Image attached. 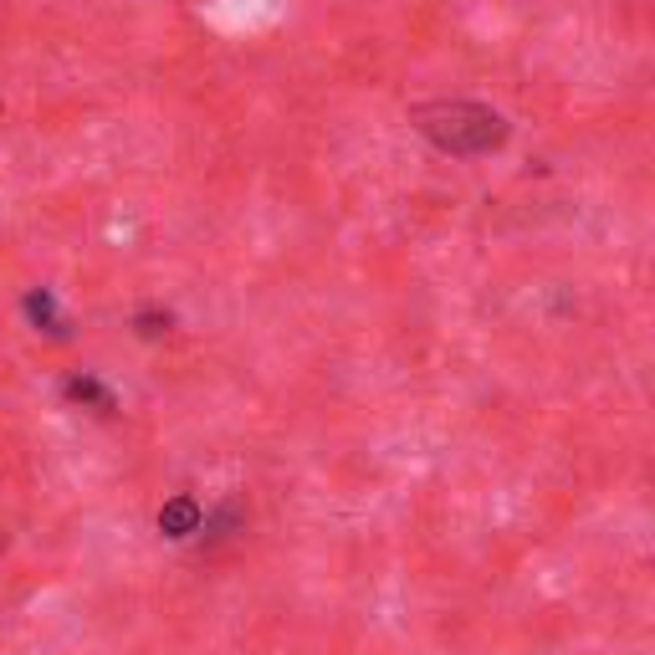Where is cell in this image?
<instances>
[{"mask_svg":"<svg viewBox=\"0 0 655 655\" xmlns=\"http://www.w3.org/2000/svg\"><path fill=\"white\" fill-rule=\"evenodd\" d=\"M68 395H72V400L98 405V410H113V395H108L103 385H93V379H72V385H68Z\"/></svg>","mask_w":655,"mask_h":655,"instance_id":"3957f363","label":"cell"},{"mask_svg":"<svg viewBox=\"0 0 655 655\" xmlns=\"http://www.w3.org/2000/svg\"><path fill=\"white\" fill-rule=\"evenodd\" d=\"M410 123L430 144L451 154V160H482L508 144V119L487 103H467V98H441V103H420L410 108Z\"/></svg>","mask_w":655,"mask_h":655,"instance_id":"6da1fadb","label":"cell"},{"mask_svg":"<svg viewBox=\"0 0 655 655\" xmlns=\"http://www.w3.org/2000/svg\"><path fill=\"white\" fill-rule=\"evenodd\" d=\"M160 528L170 538H190V533H201L205 528V518H201V508H195V497H174L170 508L160 512Z\"/></svg>","mask_w":655,"mask_h":655,"instance_id":"7a4b0ae2","label":"cell"},{"mask_svg":"<svg viewBox=\"0 0 655 655\" xmlns=\"http://www.w3.org/2000/svg\"><path fill=\"white\" fill-rule=\"evenodd\" d=\"M0 553H6V528H0Z\"/></svg>","mask_w":655,"mask_h":655,"instance_id":"277c9868","label":"cell"}]
</instances>
